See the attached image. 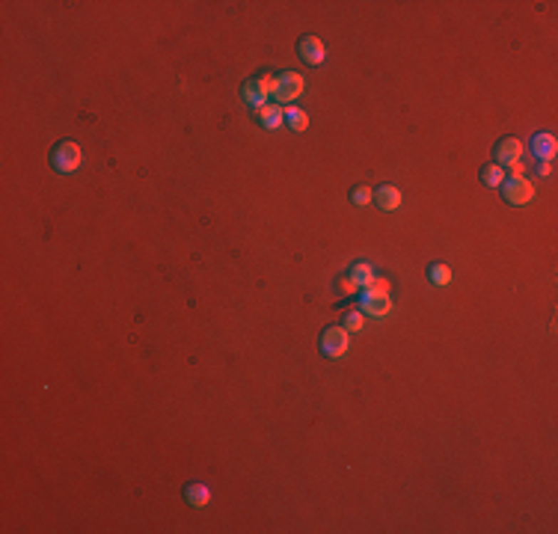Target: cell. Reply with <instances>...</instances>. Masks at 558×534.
Segmentation results:
<instances>
[{
    "mask_svg": "<svg viewBox=\"0 0 558 534\" xmlns=\"http://www.w3.org/2000/svg\"><path fill=\"white\" fill-rule=\"evenodd\" d=\"M274 83H277V75H271V71H262V75L244 81L241 83V101L249 110H262L264 104H271Z\"/></svg>",
    "mask_w": 558,
    "mask_h": 534,
    "instance_id": "6da1fadb",
    "label": "cell"
},
{
    "mask_svg": "<svg viewBox=\"0 0 558 534\" xmlns=\"http://www.w3.org/2000/svg\"><path fill=\"white\" fill-rule=\"evenodd\" d=\"M81 160H83V152L75 140H63L51 149V170L57 175H75L81 170Z\"/></svg>",
    "mask_w": 558,
    "mask_h": 534,
    "instance_id": "7a4b0ae2",
    "label": "cell"
},
{
    "mask_svg": "<svg viewBox=\"0 0 558 534\" xmlns=\"http://www.w3.org/2000/svg\"><path fill=\"white\" fill-rule=\"evenodd\" d=\"M499 193H502V199H505L508 205H514V208H523V205H529V202L534 199L532 181H529L526 175H520V173L505 175V181L499 184Z\"/></svg>",
    "mask_w": 558,
    "mask_h": 534,
    "instance_id": "3957f363",
    "label": "cell"
},
{
    "mask_svg": "<svg viewBox=\"0 0 558 534\" xmlns=\"http://www.w3.org/2000/svg\"><path fill=\"white\" fill-rule=\"evenodd\" d=\"M303 92H306L303 75H297V71H279V75H277V83H274V96H271V101H277L279 107H288L291 101H297Z\"/></svg>",
    "mask_w": 558,
    "mask_h": 534,
    "instance_id": "277c9868",
    "label": "cell"
},
{
    "mask_svg": "<svg viewBox=\"0 0 558 534\" xmlns=\"http://www.w3.org/2000/svg\"><path fill=\"white\" fill-rule=\"evenodd\" d=\"M318 347H321V354L327 359H341L348 354V347H351V333L345 327H327L321 333Z\"/></svg>",
    "mask_w": 558,
    "mask_h": 534,
    "instance_id": "5b68a950",
    "label": "cell"
},
{
    "mask_svg": "<svg viewBox=\"0 0 558 534\" xmlns=\"http://www.w3.org/2000/svg\"><path fill=\"white\" fill-rule=\"evenodd\" d=\"M356 309L363 312V315H371L377 321H383L392 312V297H389V294L374 291V288H363V291H359V297H356Z\"/></svg>",
    "mask_w": 558,
    "mask_h": 534,
    "instance_id": "8992f818",
    "label": "cell"
},
{
    "mask_svg": "<svg viewBox=\"0 0 558 534\" xmlns=\"http://www.w3.org/2000/svg\"><path fill=\"white\" fill-rule=\"evenodd\" d=\"M523 152H526V145L523 140H517V137H502L496 143V149H493V163H499L502 170H514L517 163H523Z\"/></svg>",
    "mask_w": 558,
    "mask_h": 534,
    "instance_id": "52a82bcc",
    "label": "cell"
},
{
    "mask_svg": "<svg viewBox=\"0 0 558 534\" xmlns=\"http://www.w3.org/2000/svg\"><path fill=\"white\" fill-rule=\"evenodd\" d=\"M297 57L306 66H324V60H327V45H324L318 36H300L297 39Z\"/></svg>",
    "mask_w": 558,
    "mask_h": 534,
    "instance_id": "ba28073f",
    "label": "cell"
},
{
    "mask_svg": "<svg viewBox=\"0 0 558 534\" xmlns=\"http://www.w3.org/2000/svg\"><path fill=\"white\" fill-rule=\"evenodd\" d=\"M404 202V193L398 188H392V184H381V188L374 190V205L381 211H398Z\"/></svg>",
    "mask_w": 558,
    "mask_h": 534,
    "instance_id": "9c48e42d",
    "label": "cell"
},
{
    "mask_svg": "<svg viewBox=\"0 0 558 534\" xmlns=\"http://www.w3.org/2000/svg\"><path fill=\"white\" fill-rule=\"evenodd\" d=\"M256 116H259V125L264 128V131H277V128L285 125V107L271 101V104H264L262 110H256Z\"/></svg>",
    "mask_w": 558,
    "mask_h": 534,
    "instance_id": "30bf717a",
    "label": "cell"
},
{
    "mask_svg": "<svg viewBox=\"0 0 558 534\" xmlns=\"http://www.w3.org/2000/svg\"><path fill=\"white\" fill-rule=\"evenodd\" d=\"M532 152H534V158L537 160H552L555 158V152H558V140H555V134H534L532 137Z\"/></svg>",
    "mask_w": 558,
    "mask_h": 534,
    "instance_id": "8fae6325",
    "label": "cell"
},
{
    "mask_svg": "<svg viewBox=\"0 0 558 534\" xmlns=\"http://www.w3.org/2000/svg\"><path fill=\"white\" fill-rule=\"evenodd\" d=\"M185 499H187V505L193 510H202V508L211 505V490L205 484H187L185 487Z\"/></svg>",
    "mask_w": 558,
    "mask_h": 534,
    "instance_id": "7c38bea8",
    "label": "cell"
},
{
    "mask_svg": "<svg viewBox=\"0 0 558 534\" xmlns=\"http://www.w3.org/2000/svg\"><path fill=\"white\" fill-rule=\"evenodd\" d=\"M285 128H291L294 134H303L306 128H309V113L300 110L297 104H288L285 107Z\"/></svg>",
    "mask_w": 558,
    "mask_h": 534,
    "instance_id": "4fadbf2b",
    "label": "cell"
},
{
    "mask_svg": "<svg viewBox=\"0 0 558 534\" xmlns=\"http://www.w3.org/2000/svg\"><path fill=\"white\" fill-rule=\"evenodd\" d=\"M505 175H508V173L502 170L499 163H493V160H490V163H484V167H481V184H484V188H490V190H493V188L499 190V184L505 181Z\"/></svg>",
    "mask_w": 558,
    "mask_h": 534,
    "instance_id": "5bb4252c",
    "label": "cell"
},
{
    "mask_svg": "<svg viewBox=\"0 0 558 534\" xmlns=\"http://www.w3.org/2000/svg\"><path fill=\"white\" fill-rule=\"evenodd\" d=\"M428 279H430V285H437V288L452 285V267L443 265V262L428 265Z\"/></svg>",
    "mask_w": 558,
    "mask_h": 534,
    "instance_id": "9a60e30c",
    "label": "cell"
},
{
    "mask_svg": "<svg viewBox=\"0 0 558 534\" xmlns=\"http://www.w3.org/2000/svg\"><path fill=\"white\" fill-rule=\"evenodd\" d=\"M351 276H353V282L359 285V291H363V288H368L371 282H374V265H368V262H356L351 270H348Z\"/></svg>",
    "mask_w": 558,
    "mask_h": 534,
    "instance_id": "2e32d148",
    "label": "cell"
},
{
    "mask_svg": "<svg viewBox=\"0 0 558 534\" xmlns=\"http://www.w3.org/2000/svg\"><path fill=\"white\" fill-rule=\"evenodd\" d=\"M333 291H336V294H356L359 285L353 282V276L345 270V273H339L336 279H333Z\"/></svg>",
    "mask_w": 558,
    "mask_h": 534,
    "instance_id": "e0dca14e",
    "label": "cell"
},
{
    "mask_svg": "<svg viewBox=\"0 0 558 534\" xmlns=\"http://www.w3.org/2000/svg\"><path fill=\"white\" fill-rule=\"evenodd\" d=\"M341 327H345L348 333H359V329L366 327V315H363L359 309H351L348 315H345V324H341Z\"/></svg>",
    "mask_w": 558,
    "mask_h": 534,
    "instance_id": "ac0fdd59",
    "label": "cell"
},
{
    "mask_svg": "<svg viewBox=\"0 0 558 534\" xmlns=\"http://www.w3.org/2000/svg\"><path fill=\"white\" fill-rule=\"evenodd\" d=\"M351 202L363 208V205H368V202H374V190L366 188V184H363V188H353V190H351Z\"/></svg>",
    "mask_w": 558,
    "mask_h": 534,
    "instance_id": "d6986e66",
    "label": "cell"
},
{
    "mask_svg": "<svg viewBox=\"0 0 558 534\" xmlns=\"http://www.w3.org/2000/svg\"><path fill=\"white\" fill-rule=\"evenodd\" d=\"M537 175L549 178L552 175V160H537Z\"/></svg>",
    "mask_w": 558,
    "mask_h": 534,
    "instance_id": "ffe728a7",
    "label": "cell"
}]
</instances>
